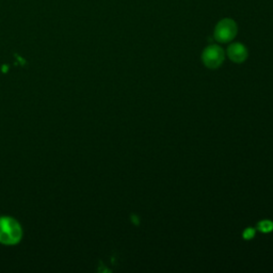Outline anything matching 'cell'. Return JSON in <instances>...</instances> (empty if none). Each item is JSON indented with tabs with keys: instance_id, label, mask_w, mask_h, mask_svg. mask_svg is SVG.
<instances>
[{
	"instance_id": "6da1fadb",
	"label": "cell",
	"mask_w": 273,
	"mask_h": 273,
	"mask_svg": "<svg viewBox=\"0 0 273 273\" xmlns=\"http://www.w3.org/2000/svg\"><path fill=\"white\" fill-rule=\"evenodd\" d=\"M23 230L13 218H0V242L4 245H15L22 239Z\"/></svg>"
},
{
	"instance_id": "7a4b0ae2",
	"label": "cell",
	"mask_w": 273,
	"mask_h": 273,
	"mask_svg": "<svg viewBox=\"0 0 273 273\" xmlns=\"http://www.w3.org/2000/svg\"><path fill=\"white\" fill-rule=\"evenodd\" d=\"M237 34V25L230 18H224L220 21L215 28V37L220 43H227L231 41Z\"/></svg>"
},
{
	"instance_id": "5b68a950",
	"label": "cell",
	"mask_w": 273,
	"mask_h": 273,
	"mask_svg": "<svg viewBox=\"0 0 273 273\" xmlns=\"http://www.w3.org/2000/svg\"><path fill=\"white\" fill-rule=\"evenodd\" d=\"M258 228H259L262 232H269V231H272V229H273V223H272V221H269V220L261 221L260 223L258 224Z\"/></svg>"
},
{
	"instance_id": "277c9868",
	"label": "cell",
	"mask_w": 273,
	"mask_h": 273,
	"mask_svg": "<svg viewBox=\"0 0 273 273\" xmlns=\"http://www.w3.org/2000/svg\"><path fill=\"white\" fill-rule=\"evenodd\" d=\"M227 55L232 62L241 63L248 58V49L240 43H232L227 48Z\"/></svg>"
},
{
	"instance_id": "3957f363",
	"label": "cell",
	"mask_w": 273,
	"mask_h": 273,
	"mask_svg": "<svg viewBox=\"0 0 273 273\" xmlns=\"http://www.w3.org/2000/svg\"><path fill=\"white\" fill-rule=\"evenodd\" d=\"M224 52L218 45H210L203 52L202 59L204 64L209 68H217L224 61Z\"/></svg>"
},
{
	"instance_id": "8992f818",
	"label": "cell",
	"mask_w": 273,
	"mask_h": 273,
	"mask_svg": "<svg viewBox=\"0 0 273 273\" xmlns=\"http://www.w3.org/2000/svg\"><path fill=\"white\" fill-rule=\"evenodd\" d=\"M254 234H255V230L254 229H253V228H248L244 232V237L246 239H251L253 236H254Z\"/></svg>"
}]
</instances>
